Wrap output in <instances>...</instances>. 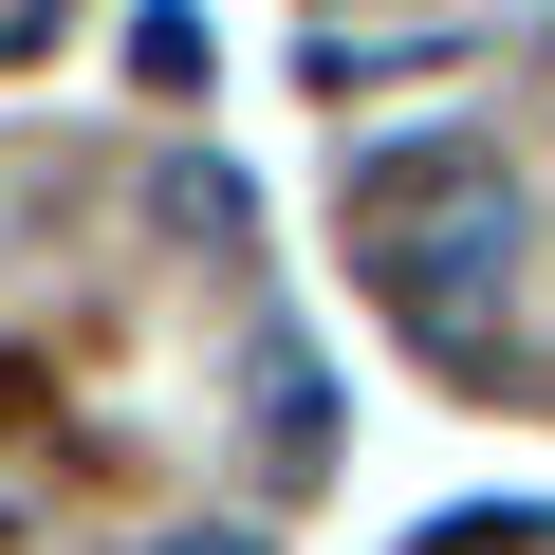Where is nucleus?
Returning <instances> with one entry per match:
<instances>
[{"label":"nucleus","instance_id":"obj_1","mask_svg":"<svg viewBox=\"0 0 555 555\" xmlns=\"http://www.w3.org/2000/svg\"><path fill=\"white\" fill-rule=\"evenodd\" d=\"M371 241H389V297H408L444 352H481V278L518 259V185H500V149H426V167H389V185H371Z\"/></svg>","mask_w":555,"mask_h":555},{"label":"nucleus","instance_id":"obj_2","mask_svg":"<svg viewBox=\"0 0 555 555\" xmlns=\"http://www.w3.org/2000/svg\"><path fill=\"white\" fill-rule=\"evenodd\" d=\"M185 555H241V537H185Z\"/></svg>","mask_w":555,"mask_h":555}]
</instances>
